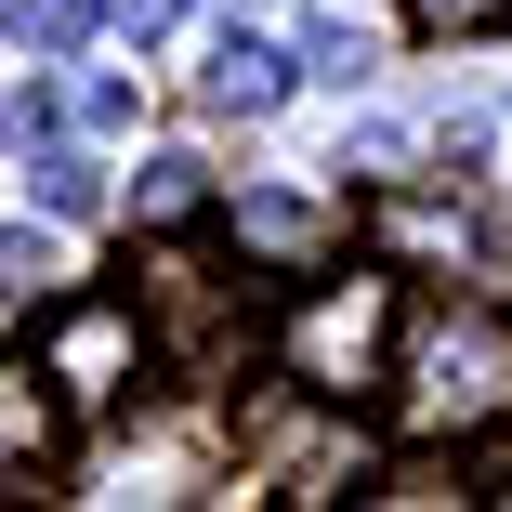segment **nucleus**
Listing matches in <instances>:
<instances>
[{
  "label": "nucleus",
  "mask_w": 512,
  "mask_h": 512,
  "mask_svg": "<svg viewBox=\"0 0 512 512\" xmlns=\"http://www.w3.org/2000/svg\"><path fill=\"white\" fill-rule=\"evenodd\" d=\"M394 355V276H329L316 302L289 316V381H316L329 407H355Z\"/></svg>",
  "instance_id": "obj_1"
},
{
  "label": "nucleus",
  "mask_w": 512,
  "mask_h": 512,
  "mask_svg": "<svg viewBox=\"0 0 512 512\" xmlns=\"http://www.w3.org/2000/svg\"><path fill=\"white\" fill-rule=\"evenodd\" d=\"M499 407H512V329H421V342H407V421H421V434H460V421H499Z\"/></svg>",
  "instance_id": "obj_2"
},
{
  "label": "nucleus",
  "mask_w": 512,
  "mask_h": 512,
  "mask_svg": "<svg viewBox=\"0 0 512 512\" xmlns=\"http://www.w3.org/2000/svg\"><path fill=\"white\" fill-rule=\"evenodd\" d=\"M132 368H145V302H66V316H53V381L79 407L132 394Z\"/></svg>",
  "instance_id": "obj_3"
},
{
  "label": "nucleus",
  "mask_w": 512,
  "mask_h": 512,
  "mask_svg": "<svg viewBox=\"0 0 512 512\" xmlns=\"http://www.w3.org/2000/svg\"><path fill=\"white\" fill-rule=\"evenodd\" d=\"M53 460H66V381L0 368V486H53Z\"/></svg>",
  "instance_id": "obj_4"
},
{
  "label": "nucleus",
  "mask_w": 512,
  "mask_h": 512,
  "mask_svg": "<svg viewBox=\"0 0 512 512\" xmlns=\"http://www.w3.org/2000/svg\"><path fill=\"white\" fill-rule=\"evenodd\" d=\"M197 92H211V106H250V119H263L276 92H289V66H276V53H263V40L237 27V40H211V66H197Z\"/></svg>",
  "instance_id": "obj_5"
},
{
  "label": "nucleus",
  "mask_w": 512,
  "mask_h": 512,
  "mask_svg": "<svg viewBox=\"0 0 512 512\" xmlns=\"http://www.w3.org/2000/svg\"><path fill=\"white\" fill-rule=\"evenodd\" d=\"M237 250L302 263V250H329V211H316V197H237Z\"/></svg>",
  "instance_id": "obj_6"
},
{
  "label": "nucleus",
  "mask_w": 512,
  "mask_h": 512,
  "mask_svg": "<svg viewBox=\"0 0 512 512\" xmlns=\"http://www.w3.org/2000/svg\"><path fill=\"white\" fill-rule=\"evenodd\" d=\"M316 66H329V79H368V66H381V27L355 14V0H316Z\"/></svg>",
  "instance_id": "obj_7"
},
{
  "label": "nucleus",
  "mask_w": 512,
  "mask_h": 512,
  "mask_svg": "<svg viewBox=\"0 0 512 512\" xmlns=\"http://www.w3.org/2000/svg\"><path fill=\"white\" fill-rule=\"evenodd\" d=\"M27 184H40V211H106V171L66 158V145H40V158H27Z\"/></svg>",
  "instance_id": "obj_8"
},
{
  "label": "nucleus",
  "mask_w": 512,
  "mask_h": 512,
  "mask_svg": "<svg viewBox=\"0 0 512 512\" xmlns=\"http://www.w3.org/2000/svg\"><path fill=\"white\" fill-rule=\"evenodd\" d=\"M92 27H106V0H27V14H14V40H27V53H79Z\"/></svg>",
  "instance_id": "obj_9"
},
{
  "label": "nucleus",
  "mask_w": 512,
  "mask_h": 512,
  "mask_svg": "<svg viewBox=\"0 0 512 512\" xmlns=\"http://www.w3.org/2000/svg\"><path fill=\"white\" fill-rule=\"evenodd\" d=\"M197 197H211V184H197V158H145L132 211H145V224H197Z\"/></svg>",
  "instance_id": "obj_10"
},
{
  "label": "nucleus",
  "mask_w": 512,
  "mask_h": 512,
  "mask_svg": "<svg viewBox=\"0 0 512 512\" xmlns=\"http://www.w3.org/2000/svg\"><path fill=\"white\" fill-rule=\"evenodd\" d=\"M421 27H434V40H499L512 0H421Z\"/></svg>",
  "instance_id": "obj_11"
},
{
  "label": "nucleus",
  "mask_w": 512,
  "mask_h": 512,
  "mask_svg": "<svg viewBox=\"0 0 512 512\" xmlns=\"http://www.w3.org/2000/svg\"><path fill=\"white\" fill-rule=\"evenodd\" d=\"M394 250H434L447 263V250H473V211H394Z\"/></svg>",
  "instance_id": "obj_12"
},
{
  "label": "nucleus",
  "mask_w": 512,
  "mask_h": 512,
  "mask_svg": "<svg viewBox=\"0 0 512 512\" xmlns=\"http://www.w3.org/2000/svg\"><path fill=\"white\" fill-rule=\"evenodd\" d=\"M79 119L92 132H132V79H79Z\"/></svg>",
  "instance_id": "obj_13"
},
{
  "label": "nucleus",
  "mask_w": 512,
  "mask_h": 512,
  "mask_svg": "<svg viewBox=\"0 0 512 512\" xmlns=\"http://www.w3.org/2000/svg\"><path fill=\"white\" fill-rule=\"evenodd\" d=\"M53 276H66V263H53L40 237H14V250H0V289H53Z\"/></svg>",
  "instance_id": "obj_14"
},
{
  "label": "nucleus",
  "mask_w": 512,
  "mask_h": 512,
  "mask_svg": "<svg viewBox=\"0 0 512 512\" xmlns=\"http://www.w3.org/2000/svg\"><path fill=\"white\" fill-rule=\"evenodd\" d=\"M106 14H119V27H145V40H158V27H171V14H184V0H106Z\"/></svg>",
  "instance_id": "obj_15"
}]
</instances>
